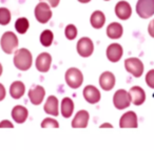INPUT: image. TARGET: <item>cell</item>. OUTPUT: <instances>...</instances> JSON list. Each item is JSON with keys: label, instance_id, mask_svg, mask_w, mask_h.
I'll list each match as a JSON object with an SVG mask.
<instances>
[{"label": "cell", "instance_id": "obj_1", "mask_svg": "<svg viewBox=\"0 0 154 151\" xmlns=\"http://www.w3.org/2000/svg\"><path fill=\"white\" fill-rule=\"evenodd\" d=\"M13 63L17 69L21 71H26L32 67L33 56L28 48H19L14 51Z\"/></svg>", "mask_w": 154, "mask_h": 151}, {"label": "cell", "instance_id": "obj_2", "mask_svg": "<svg viewBox=\"0 0 154 151\" xmlns=\"http://www.w3.org/2000/svg\"><path fill=\"white\" fill-rule=\"evenodd\" d=\"M18 45H19V41H18V37L15 33L11 32H5V34L0 38V46L3 53L8 54V55H12L14 51L17 49Z\"/></svg>", "mask_w": 154, "mask_h": 151}, {"label": "cell", "instance_id": "obj_3", "mask_svg": "<svg viewBox=\"0 0 154 151\" xmlns=\"http://www.w3.org/2000/svg\"><path fill=\"white\" fill-rule=\"evenodd\" d=\"M64 80L68 86L72 89H77L84 83V74L77 67H70L64 74Z\"/></svg>", "mask_w": 154, "mask_h": 151}, {"label": "cell", "instance_id": "obj_4", "mask_svg": "<svg viewBox=\"0 0 154 151\" xmlns=\"http://www.w3.org/2000/svg\"><path fill=\"white\" fill-rule=\"evenodd\" d=\"M34 16L35 19L41 24H45L51 20L53 13H52L51 7L45 1H39L34 10Z\"/></svg>", "mask_w": 154, "mask_h": 151}, {"label": "cell", "instance_id": "obj_5", "mask_svg": "<svg viewBox=\"0 0 154 151\" xmlns=\"http://www.w3.org/2000/svg\"><path fill=\"white\" fill-rule=\"evenodd\" d=\"M125 68L130 74L135 78H140L145 70V66L140 59L138 58H128L125 60Z\"/></svg>", "mask_w": 154, "mask_h": 151}, {"label": "cell", "instance_id": "obj_6", "mask_svg": "<svg viewBox=\"0 0 154 151\" xmlns=\"http://www.w3.org/2000/svg\"><path fill=\"white\" fill-rule=\"evenodd\" d=\"M135 10L141 19L151 18L154 16V0H138Z\"/></svg>", "mask_w": 154, "mask_h": 151}, {"label": "cell", "instance_id": "obj_7", "mask_svg": "<svg viewBox=\"0 0 154 151\" xmlns=\"http://www.w3.org/2000/svg\"><path fill=\"white\" fill-rule=\"evenodd\" d=\"M132 104L131 102V97L129 91L126 89H118L113 96V105L116 109L118 110H122V109H127L130 107Z\"/></svg>", "mask_w": 154, "mask_h": 151}, {"label": "cell", "instance_id": "obj_8", "mask_svg": "<svg viewBox=\"0 0 154 151\" xmlns=\"http://www.w3.org/2000/svg\"><path fill=\"white\" fill-rule=\"evenodd\" d=\"M77 54L82 58H89L94 53V43L89 37H82L76 44Z\"/></svg>", "mask_w": 154, "mask_h": 151}, {"label": "cell", "instance_id": "obj_9", "mask_svg": "<svg viewBox=\"0 0 154 151\" xmlns=\"http://www.w3.org/2000/svg\"><path fill=\"white\" fill-rule=\"evenodd\" d=\"M28 97L30 102L33 105H40L43 102L45 97V89L41 85H33L28 92Z\"/></svg>", "mask_w": 154, "mask_h": 151}, {"label": "cell", "instance_id": "obj_10", "mask_svg": "<svg viewBox=\"0 0 154 151\" xmlns=\"http://www.w3.org/2000/svg\"><path fill=\"white\" fill-rule=\"evenodd\" d=\"M122 55H124V48L119 43H111L106 51L107 59L112 63H116V62L119 61L122 59Z\"/></svg>", "mask_w": 154, "mask_h": 151}, {"label": "cell", "instance_id": "obj_11", "mask_svg": "<svg viewBox=\"0 0 154 151\" xmlns=\"http://www.w3.org/2000/svg\"><path fill=\"white\" fill-rule=\"evenodd\" d=\"M114 11H115L116 17L120 20H128L132 16V7H131L130 3L125 0L118 1L116 3Z\"/></svg>", "mask_w": 154, "mask_h": 151}, {"label": "cell", "instance_id": "obj_12", "mask_svg": "<svg viewBox=\"0 0 154 151\" xmlns=\"http://www.w3.org/2000/svg\"><path fill=\"white\" fill-rule=\"evenodd\" d=\"M52 56L49 53H41L35 60V67L39 72H48L51 68Z\"/></svg>", "mask_w": 154, "mask_h": 151}, {"label": "cell", "instance_id": "obj_13", "mask_svg": "<svg viewBox=\"0 0 154 151\" xmlns=\"http://www.w3.org/2000/svg\"><path fill=\"white\" fill-rule=\"evenodd\" d=\"M84 98L89 104H97V103L100 101L101 99V94L99 89L94 85H87L84 88Z\"/></svg>", "mask_w": 154, "mask_h": 151}, {"label": "cell", "instance_id": "obj_14", "mask_svg": "<svg viewBox=\"0 0 154 151\" xmlns=\"http://www.w3.org/2000/svg\"><path fill=\"white\" fill-rule=\"evenodd\" d=\"M120 128H137L138 127V118L134 111H127L122 115L119 120Z\"/></svg>", "mask_w": 154, "mask_h": 151}, {"label": "cell", "instance_id": "obj_15", "mask_svg": "<svg viewBox=\"0 0 154 151\" xmlns=\"http://www.w3.org/2000/svg\"><path fill=\"white\" fill-rule=\"evenodd\" d=\"M115 83V76L111 71H103L99 77V85H100L101 89H103L105 91H110L113 89Z\"/></svg>", "mask_w": 154, "mask_h": 151}, {"label": "cell", "instance_id": "obj_16", "mask_svg": "<svg viewBox=\"0 0 154 151\" xmlns=\"http://www.w3.org/2000/svg\"><path fill=\"white\" fill-rule=\"evenodd\" d=\"M43 110L47 115L52 117H58L59 115V101L55 96L48 97L45 104L43 106Z\"/></svg>", "mask_w": 154, "mask_h": 151}, {"label": "cell", "instance_id": "obj_17", "mask_svg": "<svg viewBox=\"0 0 154 151\" xmlns=\"http://www.w3.org/2000/svg\"><path fill=\"white\" fill-rule=\"evenodd\" d=\"M129 94L131 97V102L135 106H140L146 101V92L140 86H133L129 90Z\"/></svg>", "mask_w": 154, "mask_h": 151}, {"label": "cell", "instance_id": "obj_18", "mask_svg": "<svg viewBox=\"0 0 154 151\" xmlns=\"http://www.w3.org/2000/svg\"><path fill=\"white\" fill-rule=\"evenodd\" d=\"M90 120V113L87 110L77 111L75 117L72 120V127L73 128H86L89 124Z\"/></svg>", "mask_w": 154, "mask_h": 151}, {"label": "cell", "instance_id": "obj_19", "mask_svg": "<svg viewBox=\"0 0 154 151\" xmlns=\"http://www.w3.org/2000/svg\"><path fill=\"white\" fill-rule=\"evenodd\" d=\"M11 115L15 123L23 124L29 118V110L26 109V107L22 106V105H16L12 109Z\"/></svg>", "mask_w": 154, "mask_h": 151}, {"label": "cell", "instance_id": "obj_20", "mask_svg": "<svg viewBox=\"0 0 154 151\" xmlns=\"http://www.w3.org/2000/svg\"><path fill=\"white\" fill-rule=\"evenodd\" d=\"M106 33H107V36L109 37L112 40H117V39H120L124 35V28L120 23L118 22H112L109 25L107 26V30H106Z\"/></svg>", "mask_w": 154, "mask_h": 151}, {"label": "cell", "instance_id": "obj_21", "mask_svg": "<svg viewBox=\"0 0 154 151\" xmlns=\"http://www.w3.org/2000/svg\"><path fill=\"white\" fill-rule=\"evenodd\" d=\"M74 108L75 105L72 99L69 97L62 99L61 103H60V113L64 119H69L72 117L73 112H74Z\"/></svg>", "mask_w": 154, "mask_h": 151}, {"label": "cell", "instance_id": "obj_22", "mask_svg": "<svg viewBox=\"0 0 154 151\" xmlns=\"http://www.w3.org/2000/svg\"><path fill=\"white\" fill-rule=\"evenodd\" d=\"M10 96L14 99V100H19L23 97L24 92H26V85L23 82L21 81H14L10 86Z\"/></svg>", "mask_w": 154, "mask_h": 151}, {"label": "cell", "instance_id": "obj_23", "mask_svg": "<svg viewBox=\"0 0 154 151\" xmlns=\"http://www.w3.org/2000/svg\"><path fill=\"white\" fill-rule=\"evenodd\" d=\"M90 23L93 28L100 30L106 23V15L101 11H94L90 17Z\"/></svg>", "mask_w": 154, "mask_h": 151}, {"label": "cell", "instance_id": "obj_24", "mask_svg": "<svg viewBox=\"0 0 154 151\" xmlns=\"http://www.w3.org/2000/svg\"><path fill=\"white\" fill-rule=\"evenodd\" d=\"M14 26H15V30L18 34L23 35V34H26L29 30V28H30V21L28 20V18L20 17L15 21V25Z\"/></svg>", "mask_w": 154, "mask_h": 151}, {"label": "cell", "instance_id": "obj_25", "mask_svg": "<svg viewBox=\"0 0 154 151\" xmlns=\"http://www.w3.org/2000/svg\"><path fill=\"white\" fill-rule=\"evenodd\" d=\"M41 45L45 47H50L54 41V34L51 30H45L41 32L40 37H39Z\"/></svg>", "mask_w": 154, "mask_h": 151}, {"label": "cell", "instance_id": "obj_26", "mask_svg": "<svg viewBox=\"0 0 154 151\" xmlns=\"http://www.w3.org/2000/svg\"><path fill=\"white\" fill-rule=\"evenodd\" d=\"M12 14L7 7H0V25L5 26L11 22Z\"/></svg>", "mask_w": 154, "mask_h": 151}, {"label": "cell", "instance_id": "obj_27", "mask_svg": "<svg viewBox=\"0 0 154 151\" xmlns=\"http://www.w3.org/2000/svg\"><path fill=\"white\" fill-rule=\"evenodd\" d=\"M77 34H78V30H77V28L74 24H68L64 28V36L68 40H75Z\"/></svg>", "mask_w": 154, "mask_h": 151}, {"label": "cell", "instance_id": "obj_28", "mask_svg": "<svg viewBox=\"0 0 154 151\" xmlns=\"http://www.w3.org/2000/svg\"><path fill=\"white\" fill-rule=\"evenodd\" d=\"M40 126L42 128H58L59 123L57 120L53 119V118H45V120H42Z\"/></svg>", "mask_w": 154, "mask_h": 151}, {"label": "cell", "instance_id": "obj_29", "mask_svg": "<svg viewBox=\"0 0 154 151\" xmlns=\"http://www.w3.org/2000/svg\"><path fill=\"white\" fill-rule=\"evenodd\" d=\"M145 81L150 88L154 89V69H150L149 71L147 72L146 78H145Z\"/></svg>", "mask_w": 154, "mask_h": 151}, {"label": "cell", "instance_id": "obj_30", "mask_svg": "<svg viewBox=\"0 0 154 151\" xmlns=\"http://www.w3.org/2000/svg\"><path fill=\"white\" fill-rule=\"evenodd\" d=\"M0 128H14V125L9 120H2L0 122Z\"/></svg>", "mask_w": 154, "mask_h": 151}, {"label": "cell", "instance_id": "obj_31", "mask_svg": "<svg viewBox=\"0 0 154 151\" xmlns=\"http://www.w3.org/2000/svg\"><path fill=\"white\" fill-rule=\"evenodd\" d=\"M7 97V89L2 83H0V102L3 101Z\"/></svg>", "mask_w": 154, "mask_h": 151}, {"label": "cell", "instance_id": "obj_32", "mask_svg": "<svg viewBox=\"0 0 154 151\" xmlns=\"http://www.w3.org/2000/svg\"><path fill=\"white\" fill-rule=\"evenodd\" d=\"M148 33L152 38H154V19H152L148 25Z\"/></svg>", "mask_w": 154, "mask_h": 151}, {"label": "cell", "instance_id": "obj_33", "mask_svg": "<svg viewBox=\"0 0 154 151\" xmlns=\"http://www.w3.org/2000/svg\"><path fill=\"white\" fill-rule=\"evenodd\" d=\"M40 1H45V2H48L51 7H57L60 3V0H40Z\"/></svg>", "mask_w": 154, "mask_h": 151}, {"label": "cell", "instance_id": "obj_34", "mask_svg": "<svg viewBox=\"0 0 154 151\" xmlns=\"http://www.w3.org/2000/svg\"><path fill=\"white\" fill-rule=\"evenodd\" d=\"M99 127L100 128H113V125L110 123H103Z\"/></svg>", "mask_w": 154, "mask_h": 151}, {"label": "cell", "instance_id": "obj_35", "mask_svg": "<svg viewBox=\"0 0 154 151\" xmlns=\"http://www.w3.org/2000/svg\"><path fill=\"white\" fill-rule=\"evenodd\" d=\"M78 2H80V3H89L91 1V0H77Z\"/></svg>", "mask_w": 154, "mask_h": 151}, {"label": "cell", "instance_id": "obj_36", "mask_svg": "<svg viewBox=\"0 0 154 151\" xmlns=\"http://www.w3.org/2000/svg\"><path fill=\"white\" fill-rule=\"evenodd\" d=\"M3 72V67H2V64L0 63V77H1V74Z\"/></svg>", "mask_w": 154, "mask_h": 151}, {"label": "cell", "instance_id": "obj_37", "mask_svg": "<svg viewBox=\"0 0 154 151\" xmlns=\"http://www.w3.org/2000/svg\"><path fill=\"white\" fill-rule=\"evenodd\" d=\"M105 1H110V0H105Z\"/></svg>", "mask_w": 154, "mask_h": 151}]
</instances>
